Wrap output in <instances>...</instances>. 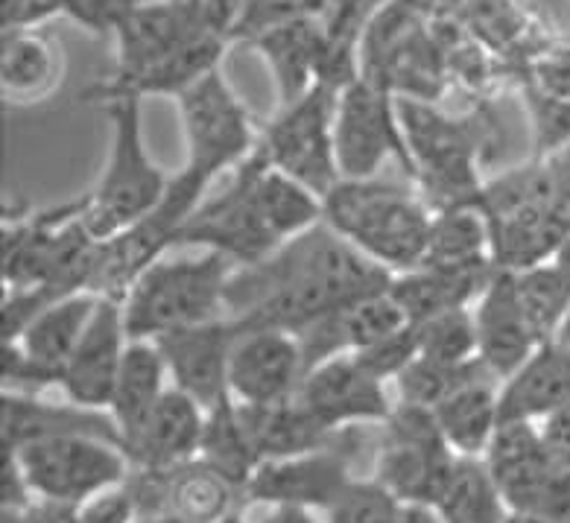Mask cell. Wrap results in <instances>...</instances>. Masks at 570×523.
Wrapping results in <instances>:
<instances>
[{"instance_id": "cell-28", "label": "cell", "mask_w": 570, "mask_h": 523, "mask_svg": "<svg viewBox=\"0 0 570 523\" xmlns=\"http://www.w3.org/2000/svg\"><path fill=\"white\" fill-rule=\"evenodd\" d=\"M498 392V377L480 375L460 386L451 398H445L433 409L439 430L456 456H485L489 453L494 433L500 430Z\"/></svg>"}, {"instance_id": "cell-4", "label": "cell", "mask_w": 570, "mask_h": 523, "mask_svg": "<svg viewBox=\"0 0 570 523\" xmlns=\"http://www.w3.org/2000/svg\"><path fill=\"white\" fill-rule=\"evenodd\" d=\"M235 266L214 251L165 255L149 266L124 298L129 339H158L226 316V289Z\"/></svg>"}, {"instance_id": "cell-41", "label": "cell", "mask_w": 570, "mask_h": 523, "mask_svg": "<svg viewBox=\"0 0 570 523\" xmlns=\"http://www.w3.org/2000/svg\"><path fill=\"white\" fill-rule=\"evenodd\" d=\"M3 521L9 523H82L79 521V506H65L53 500H32L30 506L21 512H7L3 509Z\"/></svg>"}, {"instance_id": "cell-37", "label": "cell", "mask_w": 570, "mask_h": 523, "mask_svg": "<svg viewBox=\"0 0 570 523\" xmlns=\"http://www.w3.org/2000/svg\"><path fill=\"white\" fill-rule=\"evenodd\" d=\"M322 12V0H240L237 24L232 41L252 45L264 32L284 27L298 18H311Z\"/></svg>"}, {"instance_id": "cell-42", "label": "cell", "mask_w": 570, "mask_h": 523, "mask_svg": "<svg viewBox=\"0 0 570 523\" xmlns=\"http://www.w3.org/2000/svg\"><path fill=\"white\" fill-rule=\"evenodd\" d=\"M547 451L562 468H570V404L539 424Z\"/></svg>"}, {"instance_id": "cell-3", "label": "cell", "mask_w": 570, "mask_h": 523, "mask_svg": "<svg viewBox=\"0 0 570 523\" xmlns=\"http://www.w3.org/2000/svg\"><path fill=\"white\" fill-rule=\"evenodd\" d=\"M399 100V118L410 149L415 190L433 211L456 205H480L485 181L480 156L489 144V115H448L436 102Z\"/></svg>"}, {"instance_id": "cell-29", "label": "cell", "mask_w": 570, "mask_h": 523, "mask_svg": "<svg viewBox=\"0 0 570 523\" xmlns=\"http://www.w3.org/2000/svg\"><path fill=\"white\" fill-rule=\"evenodd\" d=\"M237 406L261 462L320 451L334 438V433L322 427L296 398L273 406Z\"/></svg>"}, {"instance_id": "cell-33", "label": "cell", "mask_w": 570, "mask_h": 523, "mask_svg": "<svg viewBox=\"0 0 570 523\" xmlns=\"http://www.w3.org/2000/svg\"><path fill=\"white\" fill-rule=\"evenodd\" d=\"M521 307L541 343L556 339L570 313V269L559 260H547L515 273Z\"/></svg>"}, {"instance_id": "cell-18", "label": "cell", "mask_w": 570, "mask_h": 523, "mask_svg": "<svg viewBox=\"0 0 570 523\" xmlns=\"http://www.w3.org/2000/svg\"><path fill=\"white\" fill-rule=\"evenodd\" d=\"M471 313L476 328V357L503 383L541 345L518 298L515 273L498 269Z\"/></svg>"}, {"instance_id": "cell-15", "label": "cell", "mask_w": 570, "mask_h": 523, "mask_svg": "<svg viewBox=\"0 0 570 523\" xmlns=\"http://www.w3.org/2000/svg\"><path fill=\"white\" fill-rule=\"evenodd\" d=\"M305 375V354L296 334L275 328L237 330L228 363V392L237 404L273 406L296 398Z\"/></svg>"}, {"instance_id": "cell-39", "label": "cell", "mask_w": 570, "mask_h": 523, "mask_svg": "<svg viewBox=\"0 0 570 523\" xmlns=\"http://www.w3.org/2000/svg\"><path fill=\"white\" fill-rule=\"evenodd\" d=\"M79 521L82 523H135L138 521V509H135V500L129 494V489L118 485V489H109V492L97 494L88 503L79 506Z\"/></svg>"}, {"instance_id": "cell-23", "label": "cell", "mask_w": 570, "mask_h": 523, "mask_svg": "<svg viewBox=\"0 0 570 523\" xmlns=\"http://www.w3.org/2000/svg\"><path fill=\"white\" fill-rule=\"evenodd\" d=\"M498 269H448V266L422 264L392 278L390 296L410 325L442 316V313L474 307Z\"/></svg>"}, {"instance_id": "cell-1", "label": "cell", "mask_w": 570, "mask_h": 523, "mask_svg": "<svg viewBox=\"0 0 570 523\" xmlns=\"http://www.w3.org/2000/svg\"><path fill=\"white\" fill-rule=\"evenodd\" d=\"M392 278L322 219L261 264L235 269L226 289V319L237 330L298 334L336 307L390 289Z\"/></svg>"}, {"instance_id": "cell-14", "label": "cell", "mask_w": 570, "mask_h": 523, "mask_svg": "<svg viewBox=\"0 0 570 523\" xmlns=\"http://www.w3.org/2000/svg\"><path fill=\"white\" fill-rule=\"evenodd\" d=\"M296 401L331 433L381 427L395 406L390 383L372 375L352 354L313 366L298 386Z\"/></svg>"}, {"instance_id": "cell-38", "label": "cell", "mask_w": 570, "mask_h": 523, "mask_svg": "<svg viewBox=\"0 0 570 523\" xmlns=\"http://www.w3.org/2000/svg\"><path fill=\"white\" fill-rule=\"evenodd\" d=\"M141 3H149V0H50L56 16H68L97 36L115 32V27Z\"/></svg>"}, {"instance_id": "cell-31", "label": "cell", "mask_w": 570, "mask_h": 523, "mask_svg": "<svg viewBox=\"0 0 570 523\" xmlns=\"http://www.w3.org/2000/svg\"><path fill=\"white\" fill-rule=\"evenodd\" d=\"M442 523H507L509 506L483 456H456L445 492L436 500Z\"/></svg>"}, {"instance_id": "cell-12", "label": "cell", "mask_w": 570, "mask_h": 523, "mask_svg": "<svg viewBox=\"0 0 570 523\" xmlns=\"http://www.w3.org/2000/svg\"><path fill=\"white\" fill-rule=\"evenodd\" d=\"M366 445V427L336 430L320 451L298 453L287 460L261 462L243 489V500L264 506H298L325 512L352 483L357 453Z\"/></svg>"}, {"instance_id": "cell-40", "label": "cell", "mask_w": 570, "mask_h": 523, "mask_svg": "<svg viewBox=\"0 0 570 523\" xmlns=\"http://www.w3.org/2000/svg\"><path fill=\"white\" fill-rule=\"evenodd\" d=\"M56 18L50 0H0V30H36Z\"/></svg>"}, {"instance_id": "cell-27", "label": "cell", "mask_w": 570, "mask_h": 523, "mask_svg": "<svg viewBox=\"0 0 570 523\" xmlns=\"http://www.w3.org/2000/svg\"><path fill=\"white\" fill-rule=\"evenodd\" d=\"M170 386V372H167L161 348L153 339H129L109 404V413L124 442L147 422V415L156 409Z\"/></svg>"}, {"instance_id": "cell-46", "label": "cell", "mask_w": 570, "mask_h": 523, "mask_svg": "<svg viewBox=\"0 0 570 523\" xmlns=\"http://www.w3.org/2000/svg\"><path fill=\"white\" fill-rule=\"evenodd\" d=\"M135 523H188V521H181V517L176 515H149V517H138Z\"/></svg>"}, {"instance_id": "cell-30", "label": "cell", "mask_w": 570, "mask_h": 523, "mask_svg": "<svg viewBox=\"0 0 570 523\" xmlns=\"http://www.w3.org/2000/svg\"><path fill=\"white\" fill-rule=\"evenodd\" d=\"M422 264L448 269H498L494 266L492 223L480 205H456L433 211L428 255ZM419 264V266H422Z\"/></svg>"}, {"instance_id": "cell-34", "label": "cell", "mask_w": 570, "mask_h": 523, "mask_svg": "<svg viewBox=\"0 0 570 523\" xmlns=\"http://www.w3.org/2000/svg\"><path fill=\"white\" fill-rule=\"evenodd\" d=\"M480 375H492L480 359L465 363V366H445V363H433V359L415 357L413 363L392 381V389H395V401H399V404L436 409V406L445 398H451L460 386H465V383L474 381V377Z\"/></svg>"}, {"instance_id": "cell-36", "label": "cell", "mask_w": 570, "mask_h": 523, "mask_svg": "<svg viewBox=\"0 0 570 523\" xmlns=\"http://www.w3.org/2000/svg\"><path fill=\"white\" fill-rule=\"evenodd\" d=\"M401 503L390 489H383L375 476H354L343 494L322 512L325 523H395Z\"/></svg>"}, {"instance_id": "cell-48", "label": "cell", "mask_w": 570, "mask_h": 523, "mask_svg": "<svg viewBox=\"0 0 570 523\" xmlns=\"http://www.w3.org/2000/svg\"><path fill=\"white\" fill-rule=\"evenodd\" d=\"M217 523H246L243 521V515H240V509H235V512H228L226 517H219Z\"/></svg>"}, {"instance_id": "cell-43", "label": "cell", "mask_w": 570, "mask_h": 523, "mask_svg": "<svg viewBox=\"0 0 570 523\" xmlns=\"http://www.w3.org/2000/svg\"><path fill=\"white\" fill-rule=\"evenodd\" d=\"M258 523H325L320 512H311V509L298 506H269L264 517Z\"/></svg>"}, {"instance_id": "cell-20", "label": "cell", "mask_w": 570, "mask_h": 523, "mask_svg": "<svg viewBox=\"0 0 570 523\" xmlns=\"http://www.w3.org/2000/svg\"><path fill=\"white\" fill-rule=\"evenodd\" d=\"M269 68L278 109L293 106L322 82L325 59H328V36L320 16L298 18L284 27L264 32L249 45Z\"/></svg>"}, {"instance_id": "cell-10", "label": "cell", "mask_w": 570, "mask_h": 523, "mask_svg": "<svg viewBox=\"0 0 570 523\" xmlns=\"http://www.w3.org/2000/svg\"><path fill=\"white\" fill-rule=\"evenodd\" d=\"M334 149L340 181L377 179V172L390 161H395L406 176L413 172L404 129H401L399 100L363 77L340 88Z\"/></svg>"}, {"instance_id": "cell-8", "label": "cell", "mask_w": 570, "mask_h": 523, "mask_svg": "<svg viewBox=\"0 0 570 523\" xmlns=\"http://www.w3.org/2000/svg\"><path fill=\"white\" fill-rule=\"evenodd\" d=\"M9 451L18 456L32 497L65 506H82L97 494L124 485L132 474L124 447L95 436L39 438Z\"/></svg>"}, {"instance_id": "cell-47", "label": "cell", "mask_w": 570, "mask_h": 523, "mask_svg": "<svg viewBox=\"0 0 570 523\" xmlns=\"http://www.w3.org/2000/svg\"><path fill=\"white\" fill-rule=\"evenodd\" d=\"M556 339H559V343H564V345H570V313H568V319H564L562 330H559V336H556Z\"/></svg>"}, {"instance_id": "cell-35", "label": "cell", "mask_w": 570, "mask_h": 523, "mask_svg": "<svg viewBox=\"0 0 570 523\" xmlns=\"http://www.w3.org/2000/svg\"><path fill=\"white\" fill-rule=\"evenodd\" d=\"M415 330H419V357L445 363V366H465V363L480 359L471 307L433 316V319L415 325Z\"/></svg>"}, {"instance_id": "cell-45", "label": "cell", "mask_w": 570, "mask_h": 523, "mask_svg": "<svg viewBox=\"0 0 570 523\" xmlns=\"http://www.w3.org/2000/svg\"><path fill=\"white\" fill-rule=\"evenodd\" d=\"M507 523H556V521H547V517H535V515H518V512H509Z\"/></svg>"}, {"instance_id": "cell-11", "label": "cell", "mask_w": 570, "mask_h": 523, "mask_svg": "<svg viewBox=\"0 0 570 523\" xmlns=\"http://www.w3.org/2000/svg\"><path fill=\"white\" fill-rule=\"evenodd\" d=\"M176 246L223 255L235 269L261 264L275 249H282L284 240L266 219L255 194L252 156L232 172L228 185L217 196H205V203L179 231Z\"/></svg>"}, {"instance_id": "cell-17", "label": "cell", "mask_w": 570, "mask_h": 523, "mask_svg": "<svg viewBox=\"0 0 570 523\" xmlns=\"http://www.w3.org/2000/svg\"><path fill=\"white\" fill-rule=\"evenodd\" d=\"M126 345H129V330H126L124 305L111 302V298H100V307H97L86 336L79 339L77 352L62 368L59 389L65 392V398L88 406V409L109 413Z\"/></svg>"}, {"instance_id": "cell-25", "label": "cell", "mask_w": 570, "mask_h": 523, "mask_svg": "<svg viewBox=\"0 0 570 523\" xmlns=\"http://www.w3.org/2000/svg\"><path fill=\"white\" fill-rule=\"evenodd\" d=\"M62 73V50L41 27L0 32V86L9 102L27 106L45 100L53 95Z\"/></svg>"}, {"instance_id": "cell-24", "label": "cell", "mask_w": 570, "mask_h": 523, "mask_svg": "<svg viewBox=\"0 0 570 523\" xmlns=\"http://www.w3.org/2000/svg\"><path fill=\"white\" fill-rule=\"evenodd\" d=\"M460 12L471 39L489 50L509 77L550 36L521 0H462Z\"/></svg>"}, {"instance_id": "cell-13", "label": "cell", "mask_w": 570, "mask_h": 523, "mask_svg": "<svg viewBox=\"0 0 570 523\" xmlns=\"http://www.w3.org/2000/svg\"><path fill=\"white\" fill-rule=\"evenodd\" d=\"M115 71L102 77L95 88H86L82 97L106 102L120 95L135 79L153 71L156 65L170 59L196 36H208L196 27L194 16L185 7V0H149L132 9L129 16L115 27Z\"/></svg>"}, {"instance_id": "cell-6", "label": "cell", "mask_w": 570, "mask_h": 523, "mask_svg": "<svg viewBox=\"0 0 570 523\" xmlns=\"http://www.w3.org/2000/svg\"><path fill=\"white\" fill-rule=\"evenodd\" d=\"M456 465V453L448 447L433 409L413 404L392 406L381 424L372 476L390 489L401 503L436 506Z\"/></svg>"}, {"instance_id": "cell-2", "label": "cell", "mask_w": 570, "mask_h": 523, "mask_svg": "<svg viewBox=\"0 0 570 523\" xmlns=\"http://www.w3.org/2000/svg\"><path fill=\"white\" fill-rule=\"evenodd\" d=\"M322 219L390 275L410 273L428 255L433 208L395 181H340L322 199Z\"/></svg>"}, {"instance_id": "cell-22", "label": "cell", "mask_w": 570, "mask_h": 523, "mask_svg": "<svg viewBox=\"0 0 570 523\" xmlns=\"http://www.w3.org/2000/svg\"><path fill=\"white\" fill-rule=\"evenodd\" d=\"M570 404V345L547 339L500 383V424H541Z\"/></svg>"}, {"instance_id": "cell-19", "label": "cell", "mask_w": 570, "mask_h": 523, "mask_svg": "<svg viewBox=\"0 0 570 523\" xmlns=\"http://www.w3.org/2000/svg\"><path fill=\"white\" fill-rule=\"evenodd\" d=\"M208 409L176 386L165 392L147 422L124 442L132 468H176L199 456Z\"/></svg>"}, {"instance_id": "cell-5", "label": "cell", "mask_w": 570, "mask_h": 523, "mask_svg": "<svg viewBox=\"0 0 570 523\" xmlns=\"http://www.w3.org/2000/svg\"><path fill=\"white\" fill-rule=\"evenodd\" d=\"M111 126L109 156L95 190L82 205V223L95 240H109L147 217L170 188V176L153 161L144 141L141 100L118 97L102 102Z\"/></svg>"}, {"instance_id": "cell-44", "label": "cell", "mask_w": 570, "mask_h": 523, "mask_svg": "<svg viewBox=\"0 0 570 523\" xmlns=\"http://www.w3.org/2000/svg\"><path fill=\"white\" fill-rule=\"evenodd\" d=\"M395 523H442V521H439L436 509L410 506V503H406V506L401 509V515L395 517Z\"/></svg>"}, {"instance_id": "cell-26", "label": "cell", "mask_w": 570, "mask_h": 523, "mask_svg": "<svg viewBox=\"0 0 570 523\" xmlns=\"http://www.w3.org/2000/svg\"><path fill=\"white\" fill-rule=\"evenodd\" d=\"M100 296L95 293H73V296L56 298L24 328V334L12 339L30 359L41 368H48L56 383L62 381L65 363L77 352L79 339L86 336L88 325L95 319Z\"/></svg>"}, {"instance_id": "cell-7", "label": "cell", "mask_w": 570, "mask_h": 523, "mask_svg": "<svg viewBox=\"0 0 570 523\" xmlns=\"http://www.w3.org/2000/svg\"><path fill=\"white\" fill-rule=\"evenodd\" d=\"M176 102L188 149L185 170L208 185L226 172H235L258 147L261 132L252 124L249 109L219 68L176 97Z\"/></svg>"}, {"instance_id": "cell-16", "label": "cell", "mask_w": 570, "mask_h": 523, "mask_svg": "<svg viewBox=\"0 0 570 523\" xmlns=\"http://www.w3.org/2000/svg\"><path fill=\"white\" fill-rule=\"evenodd\" d=\"M237 328L232 319H214L194 328L173 330L153 343L161 348L170 372V383L190 395L199 406L214 409L232 398L228 392V363L235 348Z\"/></svg>"}, {"instance_id": "cell-21", "label": "cell", "mask_w": 570, "mask_h": 523, "mask_svg": "<svg viewBox=\"0 0 570 523\" xmlns=\"http://www.w3.org/2000/svg\"><path fill=\"white\" fill-rule=\"evenodd\" d=\"M0 436H3V447H21L56 436H95L124 447L118 424L106 409H88L73 401L50 404L39 395H18V392H3Z\"/></svg>"}, {"instance_id": "cell-32", "label": "cell", "mask_w": 570, "mask_h": 523, "mask_svg": "<svg viewBox=\"0 0 570 523\" xmlns=\"http://www.w3.org/2000/svg\"><path fill=\"white\" fill-rule=\"evenodd\" d=\"M205 465H212L217 474H223L228 483L235 485L237 492L243 494L246 483L252 474L258 471L261 456L252 445V436L246 424H243L240 406L235 398L223 401L205 415V433H203V447L199 456Z\"/></svg>"}, {"instance_id": "cell-9", "label": "cell", "mask_w": 570, "mask_h": 523, "mask_svg": "<svg viewBox=\"0 0 570 523\" xmlns=\"http://www.w3.org/2000/svg\"><path fill=\"white\" fill-rule=\"evenodd\" d=\"M340 88L320 82L293 106L275 111L261 129L258 152L266 165L325 199L340 185L334 149V115Z\"/></svg>"}]
</instances>
